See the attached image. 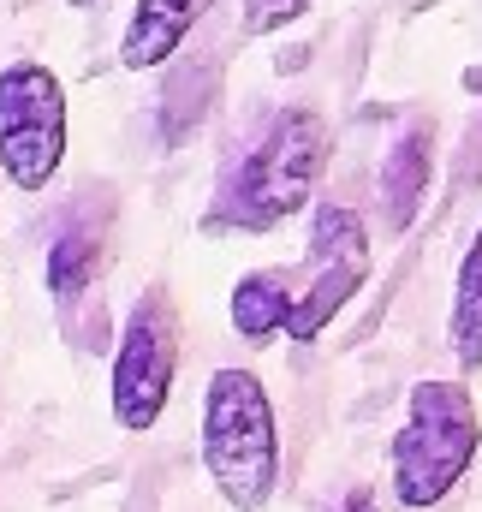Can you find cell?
Instances as JSON below:
<instances>
[{
  "mask_svg": "<svg viewBox=\"0 0 482 512\" xmlns=\"http://www.w3.org/2000/svg\"><path fill=\"white\" fill-rule=\"evenodd\" d=\"M453 358L459 370H482V227L459 262V286H453Z\"/></svg>",
  "mask_w": 482,
  "mask_h": 512,
  "instance_id": "30bf717a",
  "label": "cell"
},
{
  "mask_svg": "<svg viewBox=\"0 0 482 512\" xmlns=\"http://www.w3.org/2000/svg\"><path fill=\"white\" fill-rule=\"evenodd\" d=\"M66 161V90L48 66H0V173L18 191H42Z\"/></svg>",
  "mask_w": 482,
  "mask_h": 512,
  "instance_id": "277c9868",
  "label": "cell"
},
{
  "mask_svg": "<svg viewBox=\"0 0 482 512\" xmlns=\"http://www.w3.org/2000/svg\"><path fill=\"white\" fill-rule=\"evenodd\" d=\"M298 274H304V286L292 292V340H316L346 310V298L369 280V233L352 209H340V203L316 209Z\"/></svg>",
  "mask_w": 482,
  "mask_h": 512,
  "instance_id": "8992f818",
  "label": "cell"
},
{
  "mask_svg": "<svg viewBox=\"0 0 482 512\" xmlns=\"http://www.w3.org/2000/svg\"><path fill=\"white\" fill-rule=\"evenodd\" d=\"M203 471L233 512H262L280 489V417L256 370H215L203 393Z\"/></svg>",
  "mask_w": 482,
  "mask_h": 512,
  "instance_id": "6da1fadb",
  "label": "cell"
},
{
  "mask_svg": "<svg viewBox=\"0 0 482 512\" xmlns=\"http://www.w3.org/2000/svg\"><path fill=\"white\" fill-rule=\"evenodd\" d=\"M203 12H209V0H137L120 36V66H131V72L167 66L185 48V36L197 30Z\"/></svg>",
  "mask_w": 482,
  "mask_h": 512,
  "instance_id": "52a82bcc",
  "label": "cell"
},
{
  "mask_svg": "<svg viewBox=\"0 0 482 512\" xmlns=\"http://www.w3.org/2000/svg\"><path fill=\"white\" fill-rule=\"evenodd\" d=\"M429 155H435V143H429V126L405 131L393 149H387V161H381V227L387 233H405L417 215H423V197H429Z\"/></svg>",
  "mask_w": 482,
  "mask_h": 512,
  "instance_id": "ba28073f",
  "label": "cell"
},
{
  "mask_svg": "<svg viewBox=\"0 0 482 512\" xmlns=\"http://www.w3.org/2000/svg\"><path fill=\"white\" fill-rule=\"evenodd\" d=\"M173 376H179V316H173V298L161 286H149L131 304L125 340L114 352V417H120V429H155L167 411Z\"/></svg>",
  "mask_w": 482,
  "mask_h": 512,
  "instance_id": "5b68a950",
  "label": "cell"
},
{
  "mask_svg": "<svg viewBox=\"0 0 482 512\" xmlns=\"http://www.w3.org/2000/svg\"><path fill=\"white\" fill-rule=\"evenodd\" d=\"M90 274H96V245H90V233H60L54 245H48V292L66 304V298H78L84 286H90Z\"/></svg>",
  "mask_w": 482,
  "mask_h": 512,
  "instance_id": "8fae6325",
  "label": "cell"
},
{
  "mask_svg": "<svg viewBox=\"0 0 482 512\" xmlns=\"http://www.w3.org/2000/svg\"><path fill=\"white\" fill-rule=\"evenodd\" d=\"M233 328L244 346H268L274 334H292V286L280 268L244 274L233 286Z\"/></svg>",
  "mask_w": 482,
  "mask_h": 512,
  "instance_id": "9c48e42d",
  "label": "cell"
},
{
  "mask_svg": "<svg viewBox=\"0 0 482 512\" xmlns=\"http://www.w3.org/2000/svg\"><path fill=\"white\" fill-rule=\"evenodd\" d=\"M310 12V0H244V36H274L286 24H298Z\"/></svg>",
  "mask_w": 482,
  "mask_h": 512,
  "instance_id": "7c38bea8",
  "label": "cell"
},
{
  "mask_svg": "<svg viewBox=\"0 0 482 512\" xmlns=\"http://www.w3.org/2000/svg\"><path fill=\"white\" fill-rule=\"evenodd\" d=\"M482 447V423H477V399L465 382H417L411 387V411L387 447V465H393V495L399 507L429 512L441 507L471 459Z\"/></svg>",
  "mask_w": 482,
  "mask_h": 512,
  "instance_id": "7a4b0ae2",
  "label": "cell"
},
{
  "mask_svg": "<svg viewBox=\"0 0 482 512\" xmlns=\"http://www.w3.org/2000/svg\"><path fill=\"white\" fill-rule=\"evenodd\" d=\"M66 6H78V12H84V6H96V0H66Z\"/></svg>",
  "mask_w": 482,
  "mask_h": 512,
  "instance_id": "4fadbf2b",
  "label": "cell"
},
{
  "mask_svg": "<svg viewBox=\"0 0 482 512\" xmlns=\"http://www.w3.org/2000/svg\"><path fill=\"white\" fill-rule=\"evenodd\" d=\"M322 161H328V126L322 114L310 108H286L268 137L244 155V167L233 173L227 197L215 203V227H233V233H268L280 227L286 215H298L322 179Z\"/></svg>",
  "mask_w": 482,
  "mask_h": 512,
  "instance_id": "3957f363",
  "label": "cell"
}]
</instances>
